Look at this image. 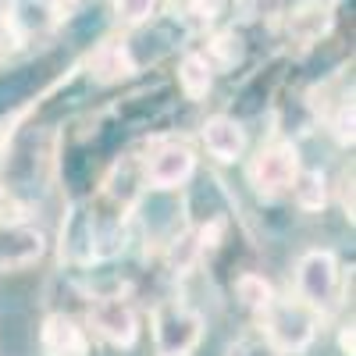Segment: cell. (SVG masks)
I'll list each match as a JSON object with an SVG mask.
<instances>
[{
	"mask_svg": "<svg viewBox=\"0 0 356 356\" xmlns=\"http://www.w3.org/2000/svg\"><path fill=\"white\" fill-rule=\"evenodd\" d=\"M154 356H196L207 335V321L186 300H161L150 314Z\"/></svg>",
	"mask_w": 356,
	"mask_h": 356,
	"instance_id": "obj_2",
	"label": "cell"
},
{
	"mask_svg": "<svg viewBox=\"0 0 356 356\" xmlns=\"http://www.w3.org/2000/svg\"><path fill=\"white\" fill-rule=\"evenodd\" d=\"M161 0H111V15L122 29H139L157 15Z\"/></svg>",
	"mask_w": 356,
	"mask_h": 356,
	"instance_id": "obj_16",
	"label": "cell"
},
{
	"mask_svg": "<svg viewBox=\"0 0 356 356\" xmlns=\"http://www.w3.org/2000/svg\"><path fill=\"white\" fill-rule=\"evenodd\" d=\"M47 253V235L36 225H0V275L8 271H25Z\"/></svg>",
	"mask_w": 356,
	"mask_h": 356,
	"instance_id": "obj_8",
	"label": "cell"
},
{
	"mask_svg": "<svg viewBox=\"0 0 356 356\" xmlns=\"http://www.w3.org/2000/svg\"><path fill=\"white\" fill-rule=\"evenodd\" d=\"M235 296H239V303H243L253 317H260L267 307L275 303V289H271V282H267L264 275H253V271H246V275L235 278Z\"/></svg>",
	"mask_w": 356,
	"mask_h": 356,
	"instance_id": "obj_15",
	"label": "cell"
},
{
	"mask_svg": "<svg viewBox=\"0 0 356 356\" xmlns=\"http://www.w3.org/2000/svg\"><path fill=\"white\" fill-rule=\"evenodd\" d=\"M89 75L104 86L136 75V57H132L129 43H104L93 57H89Z\"/></svg>",
	"mask_w": 356,
	"mask_h": 356,
	"instance_id": "obj_11",
	"label": "cell"
},
{
	"mask_svg": "<svg viewBox=\"0 0 356 356\" xmlns=\"http://www.w3.org/2000/svg\"><path fill=\"white\" fill-rule=\"evenodd\" d=\"M296 300L307 303L314 314H328L335 310L339 296H342V264L332 250H307L296 260Z\"/></svg>",
	"mask_w": 356,
	"mask_h": 356,
	"instance_id": "obj_3",
	"label": "cell"
},
{
	"mask_svg": "<svg viewBox=\"0 0 356 356\" xmlns=\"http://www.w3.org/2000/svg\"><path fill=\"white\" fill-rule=\"evenodd\" d=\"M200 139H203V150L218 164H235L246 154V129L232 114H211L200 125Z\"/></svg>",
	"mask_w": 356,
	"mask_h": 356,
	"instance_id": "obj_9",
	"label": "cell"
},
{
	"mask_svg": "<svg viewBox=\"0 0 356 356\" xmlns=\"http://www.w3.org/2000/svg\"><path fill=\"white\" fill-rule=\"evenodd\" d=\"M317 328H321V314H314L296 296H289V300L275 296V303L260 314V335L278 356H296L310 349L317 339Z\"/></svg>",
	"mask_w": 356,
	"mask_h": 356,
	"instance_id": "obj_1",
	"label": "cell"
},
{
	"mask_svg": "<svg viewBox=\"0 0 356 356\" xmlns=\"http://www.w3.org/2000/svg\"><path fill=\"white\" fill-rule=\"evenodd\" d=\"M86 332H93L100 342L114 346V349H132L139 342V310L125 300V296H100L89 303L86 314Z\"/></svg>",
	"mask_w": 356,
	"mask_h": 356,
	"instance_id": "obj_5",
	"label": "cell"
},
{
	"mask_svg": "<svg viewBox=\"0 0 356 356\" xmlns=\"http://www.w3.org/2000/svg\"><path fill=\"white\" fill-rule=\"evenodd\" d=\"M200 54L207 57V65H211L214 72H232L246 57V43L235 29H225V33H214L211 43H207V50H200Z\"/></svg>",
	"mask_w": 356,
	"mask_h": 356,
	"instance_id": "obj_13",
	"label": "cell"
},
{
	"mask_svg": "<svg viewBox=\"0 0 356 356\" xmlns=\"http://www.w3.org/2000/svg\"><path fill=\"white\" fill-rule=\"evenodd\" d=\"M61 22L65 18L54 8V0H4V11H0L4 36H11L18 47L47 40Z\"/></svg>",
	"mask_w": 356,
	"mask_h": 356,
	"instance_id": "obj_7",
	"label": "cell"
},
{
	"mask_svg": "<svg viewBox=\"0 0 356 356\" xmlns=\"http://www.w3.org/2000/svg\"><path fill=\"white\" fill-rule=\"evenodd\" d=\"M342 353H346V356H353V328H349V324L342 328Z\"/></svg>",
	"mask_w": 356,
	"mask_h": 356,
	"instance_id": "obj_20",
	"label": "cell"
},
{
	"mask_svg": "<svg viewBox=\"0 0 356 356\" xmlns=\"http://www.w3.org/2000/svg\"><path fill=\"white\" fill-rule=\"evenodd\" d=\"M4 203H8V200H4V193H0V214H4ZM0 225H4V218H0Z\"/></svg>",
	"mask_w": 356,
	"mask_h": 356,
	"instance_id": "obj_21",
	"label": "cell"
},
{
	"mask_svg": "<svg viewBox=\"0 0 356 356\" xmlns=\"http://www.w3.org/2000/svg\"><path fill=\"white\" fill-rule=\"evenodd\" d=\"M214 86V68L207 65V57L200 50H189L178 65V89L189 97V100H203Z\"/></svg>",
	"mask_w": 356,
	"mask_h": 356,
	"instance_id": "obj_12",
	"label": "cell"
},
{
	"mask_svg": "<svg viewBox=\"0 0 356 356\" xmlns=\"http://www.w3.org/2000/svg\"><path fill=\"white\" fill-rule=\"evenodd\" d=\"M332 132H335V139H339L342 146L353 143V100H349V97H342L339 111L332 114Z\"/></svg>",
	"mask_w": 356,
	"mask_h": 356,
	"instance_id": "obj_17",
	"label": "cell"
},
{
	"mask_svg": "<svg viewBox=\"0 0 356 356\" xmlns=\"http://www.w3.org/2000/svg\"><path fill=\"white\" fill-rule=\"evenodd\" d=\"M228 356H278V353L264 342V335H250V339L235 342V346L228 349Z\"/></svg>",
	"mask_w": 356,
	"mask_h": 356,
	"instance_id": "obj_18",
	"label": "cell"
},
{
	"mask_svg": "<svg viewBox=\"0 0 356 356\" xmlns=\"http://www.w3.org/2000/svg\"><path fill=\"white\" fill-rule=\"evenodd\" d=\"M0 11H4V0H0Z\"/></svg>",
	"mask_w": 356,
	"mask_h": 356,
	"instance_id": "obj_22",
	"label": "cell"
},
{
	"mask_svg": "<svg viewBox=\"0 0 356 356\" xmlns=\"http://www.w3.org/2000/svg\"><path fill=\"white\" fill-rule=\"evenodd\" d=\"M193 175H196V154L189 143H178V139L157 143L150 157L143 161V182L157 193L182 189Z\"/></svg>",
	"mask_w": 356,
	"mask_h": 356,
	"instance_id": "obj_6",
	"label": "cell"
},
{
	"mask_svg": "<svg viewBox=\"0 0 356 356\" xmlns=\"http://www.w3.org/2000/svg\"><path fill=\"white\" fill-rule=\"evenodd\" d=\"M289 196L296 200L300 211H321V207L328 203V178H324L321 171H314V168H300Z\"/></svg>",
	"mask_w": 356,
	"mask_h": 356,
	"instance_id": "obj_14",
	"label": "cell"
},
{
	"mask_svg": "<svg viewBox=\"0 0 356 356\" xmlns=\"http://www.w3.org/2000/svg\"><path fill=\"white\" fill-rule=\"evenodd\" d=\"M43 356H89V332L72 314H47L40 324Z\"/></svg>",
	"mask_w": 356,
	"mask_h": 356,
	"instance_id": "obj_10",
	"label": "cell"
},
{
	"mask_svg": "<svg viewBox=\"0 0 356 356\" xmlns=\"http://www.w3.org/2000/svg\"><path fill=\"white\" fill-rule=\"evenodd\" d=\"M79 4H82V0H54V8L61 11V18H68V15H72Z\"/></svg>",
	"mask_w": 356,
	"mask_h": 356,
	"instance_id": "obj_19",
	"label": "cell"
},
{
	"mask_svg": "<svg viewBox=\"0 0 356 356\" xmlns=\"http://www.w3.org/2000/svg\"><path fill=\"white\" fill-rule=\"evenodd\" d=\"M300 150H296V143L289 139H271L264 143L260 150L250 157L246 164V178L257 196L264 200H278V196H289L296 175H300Z\"/></svg>",
	"mask_w": 356,
	"mask_h": 356,
	"instance_id": "obj_4",
	"label": "cell"
}]
</instances>
